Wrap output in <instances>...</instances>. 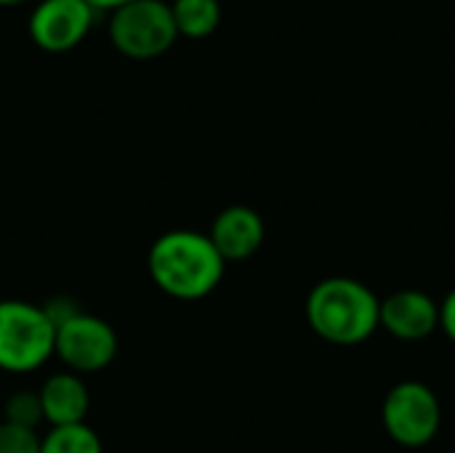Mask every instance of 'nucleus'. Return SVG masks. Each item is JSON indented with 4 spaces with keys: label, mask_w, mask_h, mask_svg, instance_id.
<instances>
[{
    "label": "nucleus",
    "mask_w": 455,
    "mask_h": 453,
    "mask_svg": "<svg viewBox=\"0 0 455 453\" xmlns=\"http://www.w3.org/2000/svg\"><path fill=\"white\" fill-rule=\"evenodd\" d=\"M147 270L155 286L171 299L197 302L219 288L227 262L205 232L171 230L149 246Z\"/></svg>",
    "instance_id": "nucleus-1"
},
{
    "label": "nucleus",
    "mask_w": 455,
    "mask_h": 453,
    "mask_svg": "<svg viewBox=\"0 0 455 453\" xmlns=\"http://www.w3.org/2000/svg\"><path fill=\"white\" fill-rule=\"evenodd\" d=\"M307 323L328 344L357 347L368 342L379 326L381 299L357 278L336 275L312 286L307 294Z\"/></svg>",
    "instance_id": "nucleus-2"
},
{
    "label": "nucleus",
    "mask_w": 455,
    "mask_h": 453,
    "mask_svg": "<svg viewBox=\"0 0 455 453\" xmlns=\"http://www.w3.org/2000/svg\"><path fill=\"white\" fill-rule=\"evenodd\" d=\"M56 328L43 304L0 299V371L35 374L53 358Z\"/></svg>",
    "instance_id": "nucleus-3"
},
{
    "label": "nucleus",
    "mask_w": 455,
    "mask_h": 453,
    "mask_svg": "<svg viewBox=\"0 0 455 453\" xmlns=\"http://www.w3.org/2000/svg\"><path fill=\"white\" fill-rule=\"evenodd\" d=\"M109 40L117 53L133 61L163 56L179 40L171 5L165 0H136L112 11Z\"/></svg>",
    "instance_id": "nucleus-4"
},
{
    "label": "nucleus",
    "mask_w": 455,
    "mask_h": 453,
    "mask_svg": "<svg viewBox=\"0 0 455 453\" xmlns=\"http://www.w3.org/2000/svg\"><path fill=\"white\" fill-rule=\"evenodd\" d=\"M384 433L403 449L429 446L443 427V406L437 392L416 379L397 382L381 406Z\"/></svg>",
    "instance_id": "nucleus-5"
},
{
    "label": "nucleus",
    "mask_w": 455,
    "mask_h": 453,
    "mask_svg": "<svg viewBox=\"0 0 455 453\" xmlns=\"http://www.w3.org/2000/svg\"><path fill=\"white\" fill-rule=\"evenodd\" d=\"M117 334L115 328L91 312H77L67 323L56 326L53 355L67 366V371L88 376L112 366L117 355Z\"/></svg>",
    "instance_id": "nucleus-6"
},
{
    "label": "nucleus",
    "mask_w": 455,
    "mask_h": 453,
    "mask_svg": "<svg viewBox=\"0 0 455 453\" xmlns=\"http://www.w3.org/2000/svg\"><path fill=\"white\" fill-rule=\"evenodd\" d=\"M96 11L85 0H40L29 16V37L48 53L72 51L85 40Z\"/></svg>",
    "instance_id": "nucleus-7"
},
{
    "label": "nucleus",
    "mask_w": 455,
    "mask_h": 453,
    "mask_svg": "<svg viewBox=\"0 0 455 453\" xmlns=\"http://www.w3.org/2000/svg\"><path fill=\"white\" fill-rule=\"evenodd\" d=\"M379 326L400 342H424L440 328V304L419 288H403L381 299Z\"/></svg>",
    "instance_id": "nucleus-8"
},
{
    "label": "nucleus",
    "mask_w": 455,
    "mask_h": 453,
    "mask_svg": "<svg viewBox=\"0 0 455 453\" xmlns=\"http://www.w3.org/2000/svg\"><path fill=\"white\" fill-rule=\"evenodd\" d=\"M208 238H211V243L216 246V251L221 254V259L227 264L248 262L264 246L267 227H264V219H261V214L256 208H251V206H227L213 219Z\"/></svg>",
    "instance_id": "nucleus-9"
},
{
    "label": "nucleus",
    "mask_w": 455,
    "mask_h": 453,
    "mask_svg": "<svg viewBox=\"0 0 455 453\" xmlns=\"http://www.w3.org/2000/svg\"><path fill=\"white\" fill-rule=\"evenodd\" d=\"M40 406H43V419L48 427H69V425H83L91 409V392L83 382L80 374L72 371H56L51 374L40 390H37Z\"/></svg>",
    "instance_id": "nucleus-10"
},
{
    "label": "nucleus",
    "mask_w": 455,
    "mask_h": 453,
    "mask_svg": "<svg viewBox=\"0 0 455 453\" xmlns=\"http://www.w3.org/2000/svg\"><path fill=\"white\" fill-rule=\"evenodd\" d=\"M171 16L179 37L205 40L221 24V3L219 0H173Z\"/></svg>",
    "instance_id": "nucleus-11"
},
{
    "label": "nucleus",
    "mask_w": 455,
    "mask_h": 453,
    "mask_svg": "<svg viewBox=\"0 0 455 453\" xmlns=\"http://www.w3.org/2000/svg\"><path fill=\"white\" fill-rule=\"evenodd\" d=\"M40 453H104V446L96 430L83 422L69 427H51L40 438Z\"/></svg>",
    "instance_id": "nucleus-12"
},
{
    "label": "nucleus",
    "mask_w": 455,
    "mask_h": 453,
    "mask_svg": "<svg viewBox=\"0 0 455 453\" xmlns=\"http://www.w3.org/2000/svg\"><path fill=\"white\" fill-rule=\"evenodd\" d=\"M3 422H8V425H13V427H21V430L37 433V427L45 422V419H43V406H40L37 392H29V390L13 392V395L5 400Z\"/></svg>",
    "instance_id": "nucleus-13"
},
{
    "label": "nucleus",
    "mask_w": 455,
    "mask_h": 453,
    "mask_svg": "<svg viewBox=\"0 0 455 453\" xmlns=\"http://www.w3.org/2000/svg\"><path fill=\"white\" fill-rule=\"evenodd\" d=\"M0 453H40V435L0 422Z\"/></svg>",
    "instance_id": "nucleus-14"
},
{
    "label": "nucleus",
    "mask_w": 455,
    "mask_h": 453,
    "mask_svg": "<svg viewBox=\"0 0 455 453\" xmlns=\"http://www.w3.org/2000/svg\"><path fill=\"white\" fill-rule=\"evenodd\" d=\"M43 310H45L48 320L53 323V328L61 326V323H67V320L75 318L77 312H83V307H80L72 296H53V299H48V302L43 304Z\"/></svg>",
    "instance_id": "nucleus-15"
},
{
    "label": "nucleus",
    "mask_w": 455,
    "mask_h": 453,
    "mask_svg": "<svg viewBox=\"0 0 455 453\" xmlns=\"http://www.w3.org/2000/svg\"><path fill=\"white\" fill-rule=\"evenodd\" d=\"M440 328L455 344V288L440 302Z\"/></svg>",
    "instance_id": "nucleus-16"
},
{
    "label": "nucleus",
    "mask_w": 455,
    "mask_h": 453,
    "mask_svg": "<svg viewBox=\"0 0 455 453\" xmlns=\"http://www.w3.org/2000/svg\"><path fill=\"white\" fill-rule=\"evenodd\" d=\"M93 11H117V8H123V5H128V3H136V0H85Z\"/></svg>",
    "instance_id": "nucleus-17"
},
{
    "label": "nucleus",
    "mask_w": 455,
    "mask_h": 453,
    "mask_svg": "<svg viewBox=\"0 0 455 453\" xmlns=\"http://www.w3.org/2000/svg\"><path fill=\"white\" fill-rule=\"evenodd\" d=\"M16 3H21V0H0V5H16Z\"/></svg>",
    "instance_id": "nucleus-18"
}]
</instances>
